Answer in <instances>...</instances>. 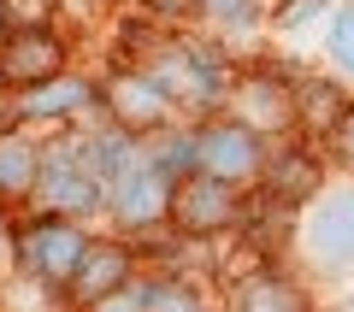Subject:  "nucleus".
<instances>
[{
  "label": "nucleus",
  "mask_w": 354,
  "mask_h": 312,
  "mask_svg": "<svg viewBox=\"0 0 354 312\" xmlns=\"http://www.w3.org/2000/svg\"><path fill=\"white\" fill-rule=\"evenodd\" d=\"M142 71L160 83V95L171 100V113L218 118L225 100H230V71H225V59L213 53V41L177 36V41H165V48L153 53V65H142Z\"/></svg>",
  "instance_id": "nucleus-1"
},
{
  "label": "nucleus",
  "mask_w": 354,
  "mask_h": 312,
  "mask_svg": "<svg viewBox=\"0 0 354 312\" xmlns=\"http://www.w3.org/2000/svg\"><path fill=\"white\" fill-rule=\"evenodd\" d=\"M165 224L183 242H218V236L248 224V188L225 183V177H207V171H183L171 183V213H165Z\"/></svg>",
  "instance_id": "nucleus-2"
},
{
  "label": "nucleus",
  "mask_w": 354,
  "mask_h": 312,
  "mask_svg": "<svg viewBox=\"0 0 354 312\" xmlns=\"http://www.w3.org/2000/svg\"><path fill=\"white\" fill-rule=\"evenodd\" d=\"M12 242H18V265H24L36 283H48V289H59V295H65L95 236H88L77 218L36 213V218H24V224H18V236H12Z\"/></svg>",
  "instance_id": "nucleus-3"
},
{
  "label": "nucleus",
  "mask_w": 354,
  "mask_h": 312,
  "mask_svg": "<svg viewBox=\"0 0 354 312\" xmlns=\"http://www.w3.org/2000/svg\"><path fill=\"white\" fill-rule=\"evenodd\" d=\"M225 113L236 118V124H248L260 142L301 136V130H295V77H283L278 65H248V71L230 77Z\"/></svg>",
  "instance_id": "nucleus-4"
},
{
  "label": "nucleus",
  "mask_w": 354,
  "mask_h": 312,
  "mask_svg": "<svg viewBox=\"0 0 354 312\" xmlns=\"http://www.w3.org/2000/svg\"><path fill=\"white\" fill-rule=\"evenodd\" d=\"M266 148H272V142H260L248 124H236L230 113L201 118V124L189 130V159H195V171L225 177V183H242V188H248V183H260Z\"/></svg>",
  "instance_id": "nucleus-5"
},
{
  "label": "nucleus",
  "mask_w": 354,
  "mask_h": 312,
  "mask_svg": "<svg viewBox=\"0 0 354 312\" xmlns=\"http://www.w3.org/2000/svg\"><path fill=\"white\" fill-rule=\"evenodd\" d=\"M36 200H41V213L83 218V213H95V206H106V183H101V171L83 159L77 142H59V148H41Z\"/></svg>",
  "instance_id": "nucleus-6"
},
{
  "label": "nucleus",
  "mask_w": 354,
  "mask_h": 312,
  "mask_svg": "<svg viewBox=\"0 0 354 312\" xmlns=\"http://www.w3.org/2000/svg\"><path fill=\"white\" fill-rule=\"evenodd\" d=\"M171 183L177 177L165 171L153 153L136 148V159H130L124 171L113 177V188H106V213L118 218V230H153L171 213Z\"/></svg>",
  "instance_id": "nucleus-7"
},
{
  "label": "nucleus",
  "mask_w": 354,
  "mask_h": 312,
  "mask_svg": "<svg viewBox=\"0 0 354 312\" xmlns=\"http://www.w3.org/2000/svg\"><path fill=\"white\" fill-rule=\"evenodd\" d=\"M71 48L53 24H24V30H0V83L30 95V88H48L53 77H65Z\"/></svg>",
  "instance_id": "nucleus-8"
},
{
  "label": "nucleus",
  "mask_w": 354,
  "mask_h": 312,
  "mask_svg": "<svg viewBox=\"0 0 354 312\" xmlns=\"http://www.w3.org/2000/svg\"><path fill=\"white\" fill-rule=\"evenodd\" d=\"M319 195H325V153H319V142H307V136L272 142L266 165H260V200L301 206V200H319Z\"/></svg>",
  "instance_id": "nucleus-9"
},
{
  "label": "nucleus",
  "mask_w": 354,
  "mask_h": 312,
  "mask_svg": "<svg viewBox=\"0 0 354 312\" xmlns=\"http://www.w3.org/2000/svg\"><path fill=\"white\" fill-rule=\"evenodd\" d=\"M101 113L113 118V130H124L130 142H142V136H160L165 124H171V100L160 95V83H153L142 65H130V71H113L101 83Z\"/></svg>",
  "instance_id": "nucleus-10"
},
{
  "label": "nucleus",
  "mask_w": 354,
  "mask_h": 312,
  "mask_svg": "<svg viewBox=\"0 0 354 312\" xmlns=\"http://www.w3.org/2000/svg\"><path fill=\"white\" fill-rule=\"evenodd\" d=\"M130 283H136V248L118 242V236H95L88 253H83V265H77V277H71V289H65V300L83 306V312H95L101 300L124 295Z\"/></svg>",
  "instance_id": "nucleus-11"
},
{
  "label": "nucleus",
  "mask_w": 354,
  "mask_h": 312,
  "mask_svg": "<svg viewBox=\"0 0 354 312\" xmlns=\"http://www.w3.org/2000/svg\"><path fill=\"white\" fill-rule=\"evenodd\" d=\"M307 242H313L319 265H330V271L354 265V188H330V195H319V200H313Z\"/></svg>",
  "instance_id": "nucleus-12"
},
{
  "label": "nucleus",
  "mask_w": 354,
  "mask_h": 312,
  "mask_svg": "<svg viewBox=\"0 0 354 312\" xmlns=\"http://www.w3.org/2000/svg\"><path fill=\"white\" fill-rule=\"evenodd\" d=\"M230 312H307V295L283 271H248L230 283Z\"/></svg>",
  "instance_id": "nucleus-13"
},
{
  "label": "nucleus",
  "mask_w": 354,
  "mask_h": 312,
  "mask_svg": "<svg viewBox=\"0 0 354 312\" xmlns=\"http://www.w3.org/2000/svg\"><path fill=\"white\" fill-rule=\"evenodd\" d=\"M342 106H348V95H342L330 77H295V130H301L307 142L325 136L342 118Z\"/></svg>",
  "instance_id": "nucleus-14"
},
{
  "label": "nucleus",
  "mask_w": 354,
  "mask_h": 312,
  "mask_svg": "<svg viewBox=\"0 0 354 312\" xmlns=\"http://www.w3.org/2000/svg\"><path fill=\"white\" fill-rule=\"evenodd\" d=\"M36 177H41V148L18 130L0 136V200H24L36 195Z\"/></svg>",
  "instance_id": "nucleus-15"
},
{
  "label": "nucleus",
  "mask_w": 354,
  "mask_h": 312,
  "mask_svg": "<svg viewBox=\"0 0 354 312\" xmlns=\"http://www.w3.org/2000/svg\"><path fill=\"white\" fill-rule=\"evenodd\" d=\"M95 95H101V88L77 83V77H53L48 88H30V95L18 100V118H71V113H83Z\"/></svg>",
  "instance_id": "nucleus-16"
},
{
  "label": "nucleus",
  "mask_w": 354,
  "mask_h": 312,
  "mask_svg": "<svg viewBox=\"0 0 354 312\" xmlns=\"http://www.w3.org/2000/svg\"><path fill=\"white\" fill-rule=\"evenodd\" d=\"M136 295H142V312H213L201 300V289L183 283V277H136Z\"/></svg>",
  "instance_id": "nucleus-17"
},
{
  "label": "nucleus",
  "mask_w": 354,
  "mask_h": 312,
  "mask_svg": "<svg viewBox=\"0 0 354 312\" xmlns=\"http://www.w3.org/2000/svg\"><path fill=\"white\" fill-rule=\"evenodd\" d=\"M325 48H330V65L342 77H354V0H342L337 12H325Z\"/></svg>",
  "instance_id": "nucleus-18"
},
{
  "label": "nucleus",
  "mask_w": 354,
  "mask_h": 312,
  "mask_svg": "<svg viewBox=\"0 0 354 312\" xmlns=\"http://www.w3.org/2000/svg\"><path fill=\"white\" fill-rule=\"evenodd\" d=\"M319 153H325V159H337L342 171H354V100L342 106V118H337V124H330L325 136H319Z\"/></svg>",
  "instance_id": "nucleus-19"
},
{
  "label": "nucleus",
  "mask_w": 354,
  "mask_h": 312,
  "mask_svg": "<svg viewBox=\"0 0 354 312\" xmlns=\"http://www.w3.org/2000/svg\"><path fill=\"white\" fill-rule=\"evenodd\" d=\"M201 6L218 18V24H236V30H254V24H260V12H266L260 0H201Z\"/></svg>",
  "instance_id": "nucleus-20"
},
{
  "label": "nucleus",
  "mask_w": 354,
  "mask_h": 312,
  "mask_svg": "<svg viewBox=\"0 0 354 312\" xmlns=\"http://www.w3.org/2000/svg\"><path fill=\"white\" fill-rule=\"evenodd\" d=\"M319 12H330L325 0H290V6H278V30H301V24H313Z\"/></svg>",
  "instance_id": "nucleus-21"
},
{
  "label": "nucleus",
  "mask_w": 354,
  "mask_h": 312,
  "mask_svg": "<svg viewBox=\"0 0 354 312\" xmlns=\"http://www.w3.org/2000/svg\"><path fill=\"white\" fill-rule=\"evenodd\" d=\"M95 312H142V295H136V283L124 289V295H113V300H101Z\"/></svg>",
  "instance_id": "nucleus-22"
},
{
  "label": "nucleus",
  "mask_w": 354,
  "mask_h": 312,
  "mask_svg": "<svg viewBox=\"0 0 354 312\" xmlns=\"http://www.w3.org/2000/svg\"><path fill=\"white\" fill-rule=\"evenodd\" d=\"M12 118H18V106H6V100H0V136L12 130Z\"/></svg>",
  "instance_id": "nucleus-23"
}]
</instances>
